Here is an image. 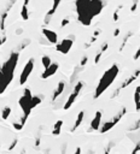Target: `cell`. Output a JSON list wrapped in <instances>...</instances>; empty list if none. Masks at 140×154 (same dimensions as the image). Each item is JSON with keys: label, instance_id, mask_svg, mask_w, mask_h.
Instances as JSON below:
<instances>
[{"label": "cell", "instance_id": "obj_1", "mask_svg": "<svg viewBox=\"0 0 140 154\" xmlns=\"http://www.w3.org/2000/svg\"><path fill=\"white\" fill-rule=\"evenodd\" d=\"M103 0H76L79 21L83 25H90L92 19L103 10Z\"/></svg>", "mask_w": 140, "mask_h": 154}, {"label": "cell", "instance_id": "obj_2", "mask_svg": "<svg viewBox=\"0 0 140 154\" xmlns=\"http://www.w3.org/2000/svg\"><path fill=\"white\" fill-rule=\"evenodd\" d=\"M18 62V52H13L0 68V94H3L13 78V72Z\"/></svg>", "mask_w": 140, "mask_h": 154}, {"label": "cell", "instance_id": "obj_3", "mask_svg": "<svg viewBox=\"0 0 140 154\" xmlns=\"http://www.w3.org/2000/svg\"><path fill=\"white\" fill-rule=\"evenodd\" d=\"M118 71H120L118 66L116 64H114L110 69H108L106 71L103 73L101 78H100V81H99V83L97 86L96 93H94V99H98L99 96L112 84V82L115 81V78H116L117 75H118Z\"/></svg>", "mask_w": 140, "mask_h": 154}, {"label": "cell", "instance_id": "obj_4", "mask_svg": "<svg viewBox=\"0 0 140 154\" xmlns=\"http://www.w3.org/2000/svg\"><path fill=\"white\" fill-rule=\"evenodd\" d=\"M31 98H33V95H31L30 89L26 88L23 96L20 99V106H21V108H22V111H23V118H22V121H21V124H22V125L26 124L28 116L30 114V112H31V110H33V108H31Z\"/></svg>", "mask_w": 140, "mask_h": 154}, {"label": "cell", "instance_id": "obj_5", "mask_svg": "<svg viewBox=\"0 0 140 154\" xmlns=\"http://www.w3.org/2000/svg\"><path fill=\"white\" fill-rule=\"evenodd\" d=\"M82 87H83V82H77V83H76V86L74 87V90H73V93L69 95L68 100L65 101V104H64V106H63V108H64V110H69L70 107H71V105L75 102L76 98L79 96V94H80V92H81Z\"/></svg>", "mask_w": 140, "mask_h": 154}, {"label": "cell", "instance_id": "obj_6", "mask_svg": "<svg viewBox=\"0 0 140 154\" xmlns=\"http://www.w3.org/2000/svg\"><path fill=\"white\" fill-rule=\"evenodd\" d=\"M74 40H75V36H74V35H70L69 37L64 38V40H63L61 44H58V45H57L56 49H57L58 52L63 53V54H66V53H69V51L71 49V47H73Z\"/></svg>", "mask_w": 140, "mask_h": 154}, {"label": "cell", "instance_id": "obj_7", "mask_svg": "<svg viewBox=\"0 0 140 154\" xmlns=\"http://www.w3.org/2000/svg\"><path fill=\"white\" fill-rule=\"evenodd\" d=\"M33 69H34V59L31 58V59L28 60V63L26 64V66H24V69H23V71L21 73V77H20V83L21 84H24L27 82V80H28V77L30 76Z\"/></svg>", "mask_w": 140, "mask_h": 154}, {"label": "cell", "instance_id": "obj_8", "mask_svg": "<svg viewBox=\"0 0 140 154\" xmlns=\"http://www.w3.org/2000/svg\"><path fill=\"white\" fill-rule=\"evenodd\" d=\"M42 35L46 37V40L48 41V44H57L58 42V36L53 30L50 29H42Z\"/></svg>", "mask_w": 140, "mask_h": 154}, {"label": "cell", "instance_id": "obj_9", "mask_svg": "<svg viewBox=\"0 0 140 154\" xmlns=\"http://www.w3.org/2000/svg\"><path fill=\"white\" fill-rule=\"evenodd\" d=\"M58 68H59V65H58L57 63H51V65H50L48 68H46V69H45L44 73L41 75V78L46 80V78H48V77L53 76V75H55V73L57 72Z\"/></svg>", "mask_w": 140, "mask_h": 154}, {"label": "cell", "instance_id": "obj_10", "mask_svg": "<svg viewBox=\"0 0 140 154\" xmlns=\"http://www.w3.org/2000/svg\"><path fill=\"white\" fill-rule=\"evenodd\" d=\"M100 122H101V112H100V111H97L94 118H93L92 122H91V129H92V130H98L99 126H100Z\"/></svg>", "mask_w": 140, "mask_h": 154}, {"label": "cell", "instance_id": "obj_11", "mask_svg": "<svg viewBox=\"0 0 140 154\" xmlns=\"http://www.w3.org/2000/svg\"><path fill=\"white\" fill-rule=\"evenodd\" d=\"M139 75H140V70H136V71L133 73V76H131L129 78H127V80H126L123 83H122V84L120 86L121 90H122V89H125V88H127L128 86H131V84H132V83H133V82H134V81L138 78V77H139Z\"/></svg>", "mask_w": 140, "mask_h": 154}, {"label": "cell", "instance_id": "obj_12", "mask_svg": "<svg viewBox=\"0 0 140 154\" xmlns=\"http://www.w3.org/2000/svg\"><path fill=\"white\" fill-rule=\"evenodd\" d=\"M64 90H65V83L63 82V81H61L59 83H58V86H57V89L55 90V93H53V96H52V100L53 101H56L59 96L64 93Z\"/></svg>", "mask_w": 140, "mask_h": 154}, {"label": "cell", "instance_id": "obj_13", "mask_svg": "<svg viewBox=\"0 0 140 154\" xmlns=\"http://www.w3.org/2000/svg\"><path fill=\"white\" fill-rule=\"evenodd\" d=\"M126 112H127V108H126V107H122V108H121V110H120V111L114 116V118L111 119V122L116 125V124H117L122 118H123V116L126 114Z\"/></svg>", "mask_w": 140, "mask_h": 154}, {"label": "cell", "instance_id": "obj_14", "mask_svg": "<svg viewBox=\"0 0 140 154\" xmlns=\"http://www.w3.org/2000/svg\"><path fill=\"white\" fill-rule=\"evenodd\" d=\"M128 139H129L132 142H134V143L140 142V129H138V130H135V131H131V132L128 134Z\"/></svg>", "mask_w": 140, "mask_h": 154}, {"label": "cell", "instance_id": "obj_15", "mask_svg": "<svg viewBox=\"0 0 140 154\" xmlns=\"http://www.w3.org/2000/svg\"><path fill=\"white\" fill-rule=\"evenodd\" d=\"M134 102H135V110L140 111V86L136 87L134 93Z\"/></svg>", "mask_w": 140, "mask_h": 154}, {"label": "cell", "instance_id": "obj_16", "mask_svg": "<svg viewBox=\"0 0 140 154\" xmlns=\"http://www.w3.org/2000/svg\"><path fill=\"white\" fill-rule=\"evenodd\" d=\"M82 66H76L75 69H74V72H73V75H71V77H70V86H73L74 83H75V81L77 80V76H79V73L82 71V69H81Z\"/></svg>", "mask_w": 140, "mask_h": 154}, {"label": "cell", "instance_id": "obj_17", "mask_svg": "<svg viewBox=\"0 0 140 154\" xmlns=\"http://www.w3.org/2000/svg\"><path fill=\"white\" fill-rule=\"evenodd\" d=\"M83 117H85V112H83V111H81V112L77 114V118H76V121H75V124H74V126H73L71 131H75V130L80 126V124H81V123H82V121H83Z\"/></svg>", "mask_w": 140, "mask_h": 154}, {"label": "cell", "instance_id": "obj_18", "mask_svg": "<svg viewBox=\"0 0 140 154\" xmlns=\"http://www.w3.org/2000/svg\"><path fill=\"white\" fill-rule=\"evenodd\" d=\"M61 1H62V0H53V5H52V9L47 12V16H53V15L56 13V11H57V9H58Z\"/></svg>", "mask_w": 140, "mask_h": 154}, {"label": "cell", "instance_id": "obj_19", "mask_svg": "<svg viewBox=\"0 0 140 154\" xmlns=\"http://www.w3.org/2000/svg\"><path fill=\"white\" fill-rule=\"evenodd\" d=\"M62 125H63V121H58V122L55 124V126H53V131H52V134H53L55 136H58V135L61 134Z\"/></svg>", "mask_w": 140, "mask_h": 154}, {"label": "cell", "instance_id": "obj_20", "mask_svg": "<svg viewBox=\"0 0 140 154\" xmlns=\"http://www.w3.org/2000/svg\"><path fill=\"white\" fill-rule=\"evenodd\" d=\"M132 35H133V33L132 31H129V33H127V35L125 36V38H123V41H122V45L120 46V52H122L123 51V48L126 47V45H127V42H128V40L132 37Z\"/></svg>", "mask_w": 140, "mask_h": 154}, {"label": "cell", "instance_id": "obj_21", "mask_svg": "<svg viewBox=\"0 0 140 154\" xmlns=\"http://www.w3.org/2000/svg\"><path fill=\"white\" fill-rule=\"evenodd\" d=\"M21 16H22V19H24V21H28V18H29V12H28V5L23 4L22 11H21Z\"/></svg>", "mask_w": 140, "mask_h": 154}, {"label": "cell", "instance_id": "obj_22", "mask_svg": "<svg viewBox=\"0 0 140 154\" xmlns=\"http://www.w3.org/2000/svg\"><path fill=\"white\" fill-rule=\"evenodd\" d=\"M42 101V96H33L31 98V108L36 107Z\"/></svg>", "mask_w": 140, "mask_h": 154}, {"label": "cell", "instance_id": "obj_23", "mask_svg": "<svg viewBox=\"0 0 140 154\" xmlns=\"http://www.w3.org/2000/svg\"><path fill=\"white\" fill-rule=\"evenodd\" d=\"M10 114H11V107L6 106V107L3 110V112H1V118H3V119H7V118L10 117Z\"/></svg>", "mask_w": 140, "mask_h": 154}, {"label": "cell", "instance_id": "obj_24", "mask_svg": "<svg viewBox=\"0 0 140 154\" xmlns=\"http://www.w3.org/2000/svg\"><path fill=\"white\" fill-rule=\"evenodd\" d=\"M41 63H42V65H44V68L46 69V68H48L50 65H51V58L48 57V55H44L42 57V59H41Z\"/></svg>", "mask_w": 140, "mask_h": 154}, {"label": "cell", "instance_id": "obj_25", "mask_svg": "<svg viewBox=\"0 0 140 154\" xmlns=\"http://www.w3.org/2000/svg\"><path fill=\"white\" fill-rule=\"evenodd\" d=\"M40 141H41V131H39L38 132V135H36V139H35V149L36 150H39V146H40Z\"/></svg>", "mask_w": 140, "mask_h": 154}, {"label": "cell", "instance_id": "obj_26", "mask_svg": "<svg viewBox=\"0 0 140 154\" xmlns=\"http://www.w3.org/2000/svg\"><path fill=\"white\" fill-rule=\"evenodd\" d=\"M6 17H7V12H5L3 16H1V19H0V29L4 30L5 28V21H6Z\"/></svg>", "mask_w": 140, "mask_h": 154}, {"label": "cell", "instance_id": "obj_27", "mask_svg": "<svg viewBox=\"0 0 140 154\" xmlns=\"http://www.w3.org/2000/svg\"><path fill=\"white\" fill-rule=\"evenodd\" d=\"M122 7H123V6H122V5H120V6H118V7L115 10V12H114V17H112V18H114V21H115V22H117V21H118V18H120V16H118V12H120V10H122Z\"/></svg>", "mask_w": 140, "mask_h": 154}, {"label": "cell", "instance_id": "obj_28", "mask_svg": "<svg viewBox=\"0 0 140 154\" xmlns=\"http://www.w3.org/2000/svg\"><path fill=\"white\" fill-rule=\"evenodd\" d=\"M114 145H115V142H114V141L109 142V143H108V146H106V148H105V150H104V154H110V152H111V149H112Z\"/></svg>", "mask_w": 140, "mask_h": 154}, {"label": "cell", "instance_id": "obj_29", "mask_svg": "<svg viewBox=\"0 0 140 154\" xmlns=\"http://www.w3.org/2000/svg\"><path fill=\"white\" fill-rule=\"evenodd\" d=\"M138 129H140V118L134 123L133 126H131V128L128 129V131H135V130H138Z\"/></svg>", "mask_w": 140, "mask_h": 154}, {"label": "cell", "instance_id": "obj_30", "mask_svg": "<svg viewBox=\"0 0 140 154\" xmlns=\"http://www.w3.org/2000/svg\"><path fill=\"white\" fill-rule=\"evenodd\" d=\"M29 44H30V40H29V38H26V40L21 44V46H20V48H18V49H20V51H22V49H23V48H26Z\"/></svg>", "mask_w": 140, "mask_h": 154}, {"label": "cell", "instance_id": "obj_31", "mask_svg": "<svg viewBox=\"0 0 140 154\" xmlns=\"http://www.w3.org/2000/svg\"><path fill=\"white\" fill-rule=\"evenodd\" d=\"M140 150V142H138V143H135V147L133 148V150H132V153L131 154H138V152Z\"/></svg>", "mask_w": 140, "mask_h": 154}, {"label": "cell", "instance_id": "obj_32", "mask_svg": "<svg viewBox=\"0 0 140 154\" xmlns=\"http://www.w3.org/2000/svg\"><path fill=\"white\" fill-rule=\"evenodd\" d=\"M101 55H103V52H101V51H99V52L97 53L96 58H94V63H96V64H98V63H99V60H100V58H101Z\"/></svg>", "mask_w": 140, "mask_h": 154}, {"label": "cell", "instance_id": "obj_33", "mask_svg": "<svg viewBox=\"0 0 140 154\" xmlns=\"http://www.w3.org/2000/svg\"><path fill=\"white\" fill-rule=\"evenodd\" d=\"M138 1H139V0H133V5H132V7H131V11H132V12H134V11L136 10V7H138Z\"/></svg>", "mask_w": 140, "mask_h": 154}, {"label": "cell", "instance_id": "obj_34", "mask_svg": "<svg viewBox=\"0 0 140 154\" xmlns=\"http://www.w3.org/2000/svg\"><path fill=\"white\" fill-rule=\"evenodd\" d=\"M87 62H88V58H87V57L85 55V57L82 58V59H81V63H80V66H82V68H83V66H85V65L87 64Z\"/></svg>", "mask_w": 140, "mask_h": 154}, {"label": "cell", "instance_id": "obj_35", "mask_svg": "<svg viewBox=\"0 0 140 154\" xmlns=\"http://www.w3.org/2000/svg\"><path fill=\"white\" fill-rule=\"evenodd\" d=\"M17 142H18V140H17V139H15L13 141H12V143L9 146V150H12L15 147H16V145H17Z\"/></svg>", "mask_w": 140, "mask_h": 154}, {"label": "cell", "instance_id": "obj_36", "mask_svg": "<svg viewBox=\"0 0 140 154\" xmlns=\"http://www.w3.org/2000/svg\"><path fill=\"white\" fill-rule=\"evenodd\" d=\"M69 23H70L69 19H68V18H64L63 21H62V23H61V27H62V28H64V27H66Z\"/></svg>", "mask_w": 140, "mask_h": 154}, {"label": "cell", "instance_id": "obj_37", "mask_svg": "<svg viewBox=\"0 0 140 154\" xmlns=\"http://www.w3.org/2000/svg\"><path fill=\"white\" fill-rule=\"evenodd\" d=\"M23 126H24V125H22L21 123H13V128H15L16 130H22Z\"/></svg>", "mask_w": 140, "mask_h": 154}, {"label": "cell", "instance_id": "obj_38", "mask_svg": "<svg viewBox=\"0 0 140 154\" xmlns=\"http://www.w3.org/2000/svg\"><path fill=\"white\" fill-rule=\"evenodd\" d=\"M139 58H140V47L138 48V51H136V53L134 54V60H138V59H139Z\"/></svg>", "mask_w": 140, "mask_h": 154}, {"label": "cell", "instance_id": "obj_39", "mask_svg": "<svg viewBox=\"0 0 140 154\" xmlns=\"http://www.w3.org/2000/svg\"><path fill=\"white\" fill-rule=\"evenodd\" d=\"M108 47H109V45H108V42H105V44H103V46H101V49H100V51H101V52L104 53L105 51H106V49H108Z\"/></svg>", "mask_w": 140, "mask_h": 154}, {"label": "cell", "instance_id": "obj_40", "mask_svg": "<svg viewBox=\"0 0 140 154\" xmlns=\"http://www.w3.org/2000/svg\"><path fill=\"white\" fill-rule=\"evenodd\" d=\"M66 153V143H64L63 146H62V152H61V154H65Z\"/></svg>", "mask_w": 140, "mask_h": 154}, {"label": "cell", "instance_id": "obj_41", "mask_svg": "<svg viewBox=\"0 0 140 154\" xmlns=\"http://www.w3.org/2000/svg\"><path fill=\"white\" fill-rule=\"evenodd\" d=\"M120 31H121V30H120V28H116V29H115V31H114V36H115V37H117V36L120 35Z\"/></svg>", "mask_w": 140, "mask_h": 154}, {"label": "cell", "instance_id": "obj_42", "mask_svg": "<svg viewBox=\"0 0 140 154\" xmlns=\"http://www.w3.org/2000/svg\"><path fill=\"white\" fill-rule=\"evenodd\" d=\"M100 33H101V30H100V29H97V30L94 31V34H93V36H96V37H98Z\"/></svg>", "mask_w": 140, "mask_h": 154}, {"label": "cell", "instance_id": "obj_43", "mask_svg": "<svg viewBox=\"0 0 140 154\" xmlns=\"http://www.w3.org/2000/svg\"><path fill=\"white\" fill-rule=\"evenodd\" d=\"M5 41H6V36H3L1 38H0V46H1L3 44H5Z\"/></svg>", "mask_w": 140, "mask_h": 154}, {"label": "cell", "instance_id": "obj_44", "mask_svg": "<svg viewBox=\"0 0 140 154\" xmlns=\"http://www.w3.org/2000/svg\"><path fill=\"white\" fill-rule=\"evenodd\" d=\"M22 33H23V29H22V28H18V29L16 30V35H21Z\"/></svg>", "mask_w": 140, "mask_h": 154}, {"label": "cell", "instance_id": "obj_45", "mask_svg": "<svg viewBox=\"0 0 140 154\" xmlns=\"http://www.w3.org/2000/svg\"><path fill=\"white\" fill-rule=\"evenodd\" d=\"M74 154H81V148H80V147H77V148H76V150H75V153H74Z\"/></svg>", "mask_w": 140, "mask_h": 154}, {"label": "cell", "instance_id": "obj_46", "mask_svg": "<svg viewBox=\"0 0 140 154\" xmlns=\"http://www.w3.org/2000/svg\"><path fill=\"white\" fill-rule=\"evenodd\" d=\"M87 154H94V152L93 150H88V152H87Z\"/></svg>", "mask_w": 140, "mask_h": 154}, {"label": "cell", "instance_id": "obj_47", "mask_svg": "<svg viewBox=\"0 0 140 154\" xmlns=\"http://www.w3.org/2000/svg\"><path fill=\"white\" fill-rule=\"evenodd\" d=\"M21 154H26V150H24V149H23V150H22V152H21Z\"/></svg>", "mask_w": 140, "mask_h": 154}, {"label": "cell", "instance_id": "obj_48", "mask_svg": "<svg viewBox=\"0 0 140 154\" xmlns=\"http://www.w3.org/2000/svg\"><path fill=\"white\" fill-rule=\"evenodd\" d=\"M46 154H48V150H46Z\"/></svg>", "mask_w": 140, "mask_h": 154}]
</instances>
